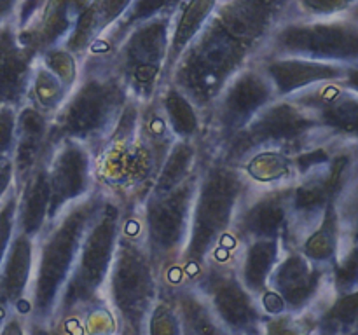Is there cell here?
I'll use <instances>...</instances> for the list:
<instances>
[{"mask_svg": "<svg viewBox=\"0 0 358 335\" xmlns=\"http://www.w3.org/2000/svg\"><path fill=\"white\" fill-rule=\"evenodd\" d=\"M261 68L271 80L276 98H292L303 91L343 80L346 66L292 56H261Z\"/></svg>", "mask_w": 358, "mask_h": 335, "instance_id": "19", "label": "cell"}, {"mask_svg": "<svg viewBox=\"0 0 358 335\" xmlns=\"http://www.w3.org/2000/svg\"><path fill=\"white\" fill-rule=\"evenodd\" d=\"M161 290L177 307L184 335H231L191 283H180L175 286L161 285Z\"/></svg>", "mask_w": 358, "mask_h": 335, "instance_id": "27", "label": "cell"}, {"mask_svg": "<svg viewBox=\"0 0 358 335\" xmlns=\"http://www.w3.org/2000/svg\"><path fill=\"white\" fill-rule=\"evenodd\" d=\"M275 100V87L259 61L241 70L203 112V145L206 154H219L233 136H236L266 105Z\"/></svg>", "mask_w": 358, "mask_h": 335, "instance_id": "12", "label": "cell"}, {"mask_svg": "<svg viewBox=\"0 0 358 335\" xmlns=\"http://www.w3.org/2000/svg\"><path fill=\"white\" fill-rule=\"evenodd\" d=\"M159 295L161 272L143 243L136 209H128L103 288L117 335H145L147 320Z\"/></svg>", "mask_w": 358, "mask_h": 335, "instance_id": "5", "label": "cell"}, {"mask_svg": "<svg viewBox=\"0 0 358 335\" xmlns=\"http://www.w3.org/2000/svg\"><path fill=\"white\" fill-rule=\"evenodd\" d=\"M231 335H262L266 314L241 283L233 258H210L191 279Z\"/></svg>", "mask_w": 358, "mask_h": 335, "instance_id": "14", "label": "cell"}, {"mask_svg": "<svg viewBox=\"0 0 358 335\" xmlns=\"http://www.w3.org/2000/svg\"><path fill=\"white\" fill-rule=\"evenodd\" d=\"M128 209L117 199L110 195L105 198L96 218L84 236L52 321L77 318L90 307L105 302L103 288Z\"/></svg>", "mask_w": 358, "mask_h": 335, "instance_id": "7", "label": "cell"}, {"mask_svg": "<svg viewBox=\"0 0 358 335\" xmlns=\"http://www.w3.org/2000/svg\"><path fill=\"white\" fill-rule=\"evenodd\" d=\"M66 96H69V89L63 86L62 80L37 59L34 75H31L27 103L34 105L37 110H41L42 114L52 119V115L65 103Z\"/></svg>", "mask_w": 358, "mask_h": 335, "instance_id": "33", "label": "cell"}, {"mask_svg": "<svg viewBox=\"0 0 358 335\" xmlns=\"http://www.w3.org/2000/svg\"><path fill=\"white\" fill-rule=\"evenodd\" d=\"M129 101L131 96L108 58L86 56L79 80L52 115V140H73L94 156L112 136Z\"/></svg>", "mask_w": 358, "mask_h": 335, "instance_id": "4", "label": "cell"}, {"mask_svg": "<svg viewBox=\"0 0 358 335\" xmlns=\"http://www.w3.org/2000/svg\"><path fill=\"white\" fill-rule=\"evenodd\" d=\"M343 246V234L339 227L336 202L331 201L322 215L320 222L313 230L303 237L299 243V251L311 262L324 267H331Z\"/></svg>", "mask_w": 358, "mask_h": 335, "instance_id": "32", "label": "cell"}, {"mask_svg": "<svg viewBox=\"0 0 358 335\" xmlns=\"http://www.w3.org/2000/svg\"><path fill=\"white\" fill-rule=\"evenodd\" d=\"M331 290L334 295H348L358 290V243L343 244L329 267Z\"/></svg>", "mask_w": 358, "mask_h": 335, "instance_id": "35", "label": "cell"}, {"mask_svg": "<svg viewBox=\"0 0 358 335\" xmlns=\"http://www.w3.org/2000/svg\"><path fill=\"white\" fill-rule=\"evenodd\" d=\"M171 16L156 17L138 24L121 38L108 58L112 68L128 89L133 101L143 105L156 98L166 82Z\"/></svg>", "mask_w": 358, "mask_h": 335, "instance_id": "10", "label": "cell"}, {"mask_svg": "<svg viewBox=\"0 0 358 335\" xmlns=\"http://www.w3.org/2000/svg\"><path fill=\"white\" fill-rule=\"evenodd\" d=\"M13 313V307L9 306V302H7V299L3 297L2 290H0V330H2V325L6 323L7 316Z\"/></svg>", "mask_w": 358, "mask_h": 335, "instance_id": "46", "label": "cell"}, {"mask_svg": "<svg viewBox=\"0 0 358 335\" xmlns=\"http://www.w3.org/2000/svg\"><path fill=\"white\" fill-rule=\"evenodd\" d=\"M252 239H278L285 248H297L294 236L292 184L250 188L222 246H227V253L236 257L238 248Z\"/></svg>", "mask_w": 358, "mask_h": 335, "instance_id": "15", "label": "cell"}, {"mask_svg": "<svg viewBox=\"0 0 358 335\" xmlns=\"http://www.w3.org/2000/svg\"><path fill=\"white\" fill-rule=\"evenodd\" d=\"M332 297L329 267L311 262L299 248H285L269 276L268 290L259 297V304L266 316L282 313L317 316Z\"/></svg>", "mask_w": 358, "mask_h": 335, "instance_id": "13", "label": "cell"}, {"mask_svg": "<svg viewBox=\"0 0 358 335\" xmlns=\"http://www.w3.org/2000/svg\"><path fill=\"white\" fill-rule=\"evenodd\" d=\"M21 2L23 0H0V27L16 21Z\"/></svg>", "mask_w": 358, "mask_h": 335, "instance_id": "45", "label": "cell"}, {"mask_svg": "<svg viewBox=\"0 0 358 335\" xmlns=\"http://www.w3.org/2000/svg\"><path fill=\"white\" fill-rule=\"evenodd\" d=\"M219 3L220 0H182L180 6L177 7L171 16L170 47H168L166 66H164L166 80L189 44L198 37L199 31L213 16Z\"/></svg>", "mask_w": 358, "mask_h": 335, "instance_id": "26", "label": "cell"}, {"mask_svg": "<svg viewBox=\"0 0 358 335\" xmlns=\"http://www.w3.org/2000/svg\"><path fill=\"white\" fill-rule=\"evenodd\" d=\"M350 16H353V17H355V20H358V7H357V9H355V10H353V13H352V14H350Z\"/></svg>", "mask_w": 358, "mask_h": 335, "instance_id": "48", "label": "cell"}, {"mask_svg": "<svg viewBox=\"0 0 358 335\" xmlns=\"http://www.w3.org/2000/svg\"><path fill=\"white\" fill-rule=\"evenodd\" d=\"M283 246L278 239H252L238 248L234 265L241 283L254 297H261L268 290L269 276L282 257Z\"/></svg>", "mask_w": 358, "mask_h": 335, "instance_id": "25", "label": "cell"}, {"mask_svg": "<svg viewBox=\"0 0 358 335\" xmlns=\"http://www.w3.org/2000/svg\"><path fill=\"white\" fill-rule=\"evenodd\" d=\"M294 17L327 20L350 16L358 7V0H292Z\"/></svg>", "mask_w": 358, "mask_h": 335, "instance_id": "37", "label": "cell"}, {"mask_svg": "<svg viewBox=\"0 0 358 335\" xmlns=\"http://www.w3.org/2000/svg\"><path fill=\"white\" fill-rule=\"evenodd\" d=\"M140 107L129 101L110 138L94 154V181L101 192L129 209L149 195L164 157L138 128Z\"/></svg>", "mask_w": 358, "mask_h": 335, "instance_id": "6", "label": "cell"}, {"mask_svg": "<svg viewBox=\"0 0 358 335\" xmlns=\"http://www.w3.org/2000/svg\"><path fill=\"white\" fill-rule=\"evenodd\" d=\"M206 157V149L199 140H177L161 163L157 177L149 194H164L173 191L199 173Z\"/></svg>", "mask_w": 358, "mask_h": 335, "instance_id": "28", "label": "cell"}, {"mask_svg": "<svg viewBox=\"0 0 358 335\" xmlns=\"http://www.w3.org/2000/svg\"><path fill=\"white\" fill-rule=\"evenodd\" d=\"M289 17H294L292 0H220L168 80L203 114L234 75L261 58Z\"/></svg>", "mask_w": 358, "mask_h": 335, "instance_id": "1", "label": "cell"}, {"mask_svg": "<svg viewBox=\"0 0 358 335\" xmlns=\"http://www.w3.org/2000/svg\"><path fill=\"white\" fill-rule=\"evenodd\" d=\"M156 96L175 138L203 142L205 122L201 110L175 84L166 80Z\"/></svg>", "mask_w": 358, "mask_h": 335, "instance_id": "31", "label": "cell"}, {"mask_svg": "<svg viewBox=\"0 0 358 335\" xmlns=\"http://www.w3.org/2000/svg\"><path fill=\"white\" fill-rule=\"evenodd\" d=\"M292 98L313 112L327 138L358 145V94L341 80L320 84Z\"/></svg>", "mask_w": 358, "mask_h": 335, "instance_id": "17", "label": "cell"}, {"mask_svg": "<svg viewBox=\"0 0 358 335\" xmlns=\"http://www.w3.org/2000/svg\"><path fill=\"white\" fill-rule=\"evenodd\" d=\"M90 0H42L30 20L17 28V37L41 56L48 49L65 44Z\"/></svg>", "mask_w": 358, "mask_h": 335, "instance_id": "18", "label": "cell"}, {"mask_svg": "<svg viewBox=\"0 0 358 335\" xmlns=\"http://www.w3.org/2000/svg\"><path fill=\"white\" fill-rule=\"evenodd\" d=\"M145 335H184V327L177 307L163 290L147 320Z\"/></svg>", "mask_w": 358, "mask_h": 335, "instance_id": "38", "label": "cell"}, {"mask_svg": "<svg viewBox=\"0 0 358 335\" xmlns=\"http://www.w3.org/2000/svg\"><path fill=\"white\" fill-rule=\"evenodd\" d=\"M14 188H16V184H14V166L10 159L0 164V204L6 201V198Z\"/></svg>", "mask_w": 358, "mask_h": 335, "instance_id": "43", "label": "cell"}, {"mask_svg": "<svg viewBox=\"0 0 358 335\" xmlns=\"http://www.w3.org/2000/svg\"><path fill=\"white\" fill-rule=\"evenodd\" d=\"M0 335H27V316L13 311L2 325Z\"/></svg>", "mask_w": 358, "mask_h": 335, "instance_id": "44", "label": "cell"}, {"mask_svg": "<svg viewBox=\"0 0 358 335\" xmlns=\"http://www.w3.org/2000/svg\"><path fill=\"white\" fill-rule=\"evenodd\" d=\"M355 335H358V334H355Z\"/></svg>", "mask_w": 358, "mask_h": 335, "instance_id": "49", "label": "cell"}, {"mask_svg": "<svg viewBox=\"0 0 358 335\" xmlns=\"http://www.w3.org/2000/svg\"><path fill=\"white\" fill-rule=\"evenodd\" d=\"M48 161H42L21 184L16 185V232L37 239L49 222Z\"/></svg>", "mask_w": 358, "mask_h": 335, "instance_id": "23", "label": "cell"}, {"mask_svg": "<svg viewBox=\"0 0 358 335\" xmlns=\"http://www.w3.org/2000/svg\"><path fill=\"white\" fill-rule=\"evenodd\" d=\"M35 241L27 234H14L0 267V290L13 311L27 316L28 293L35 267Z\"/></svg>", "mask_w": 358, "mask_h": 335, "instance_id": "22", "label": "cell"}, {"mask_svg": "<svg viewBox=\"0 0 358 335\" xmlns=\"http://www.w3.org/2000/svg\"><path fill=\"white\" fill-rule=\"evenodd\" d=\"M131 2L133 0H90L63 45L83 61L91 45L121 20Z\"/></svg>", "mask_w": 358, "mask_h": 335, "instance_id": "24", "label": "cell"}, {"mask_svg": "<svg viewBox=\"0 0 358 335\" xmlns=\"http://www.w3.org/2000/svg\"><path fill=\"white\" fill-rule=\"evenodd\" d=\"M254 187H280L296 181L292 152L283 149H264L245 157L236 164Z\"/></svg>", "mask_w": 358, "mask_h": 335, "instance_id": "30", "label": "cell"}, {"mask_svg": "<svg viewBox=\"0 0 358 335\" xmlns=\"http://www.w3.org/2000/svg\"><path fill=\"white\" fill-rule=\"evenodd\" d=\"M317 325L332 335L358 334V290L348 295H334L317 314Z\"/></svg>", "mask_w": 358, "mask_h": 335, "instance_id": "34", "label": "cell"}, {"mask_svg": "<svg viewBox=\"0 0 358 335\" xmlns=\"http://www.w3.org/2000/svg\"><path fill=\"white\" fill-rule=\"evenodd\" d=\"M182 0H133L121 20L90 47L86 56H108L128 31L138 24L163 16H173ZM84 56V58H86Z\"/></svg>", "mask_w": 358, "mask_h": 335, "instance_id": "29", "label": "cell"}, {"mask_svg": "<svg viewBox=\"0 0 358 335\" xmlns=\"http://www.w3.org/2000/svg\"><path fill=\"white\" fill-rule=\"evenodd\" d=\"M317 316L311 313H282L268 316L262 335H313L317 330Z\"/></svg>", "mask_w": 358, "mask_h": 335, "instance_id": "39", "label": "cell"}, {"mask_svg": "<svg viewBox=\"0 0 358 335\" xmlns=\"http://www.w3.org/2000/svg\"><path fill=\"white\" fill-rule=\"evenodd\" d=\"M313 335H332V334H329V332L322 330V328H318V327H317V330H315V334H313Z\"/></svg>", "mask_w": 358, "mask_h": 335, "instance_id": "47", "label": "cell"}, {"mask_svg": "<svg viewBox=\"0 0 358 335\" xmlns=\"http://www.w3.org/2000/svg\"><path fill=\"white\" fill-rule=\"evenodd\" d=\"M331 140L325 136L310 108L294 98H276L266 105L231 142L213 157L240 164L250 154L264 149L297 152L315 143Z\"/></svg>", "mask_w": 358, "mask_h": 335, "instance_id": "8", "label": "cell"}, {"mask_svg": "<svg viewBox=\"0 0 358 335\" xmlns=\"http://www.w3.org/2000/svg\"><path fill=\"white\" fill-rule=\"evenodd\" d=\"M48 178L51 222L70 204L96 191L93 152L73 140H59L49 156Z\"/></svg>", "mask_w": 358, "mask_h": 335, "instance_id": "16", "label": "cell"}, {"mask_svg": "<svg viewBox=\"0 0 358 335\" xmlns=\"http://www.w3.org/2000/svg\"><path fill=\"white\" fill-rule=\"evenodd\" d=\"M198 177L199 173L164 194H149L136 208L143 243L161 279L177 267L187 244Z\"/></svg>", "mask_w": 358, "mask_h": 335, "instance_id": "9", "label": "cell"}, {"mask_svg": "<svg viewBox=\"0 0 358 335\" xmlns=\"http://www.w3.org/2000/svg\"><path fill=\"white\" fill-rule=\"evenodd\" d=\"M51 117L30 103L16 112V145L13 154L14 184H21L42 161L49 159L55 147Z\"/></svg>", "mask_w": 358, "mask_h": 335, "instance_id": "21", "label": "cell"}, {"mask_svg": "<svg viewBox=\"0 0 358 335\" xmlns=\"http://www.w3.org/2000/svg\"><path fill=\"white\" fill-rule=\"evenodd\" d=\"M37 59L20 40L14 21L0 27V107L17 110L27 103Z\"/></svg>", "mask_w": 358, "mask_h": 335, "instance_id": "20", "label": "cell"}, {"mask_svg": "<svg viewBox=\"0 0 358 335\" xmlns=\"http://www.w3.org/2000/svg\"><path fill=\"white\" fill-rule=\"evenodd\" d=\"M16 204L17 195L16 188H14L7 195L6 201L0 204V267H2V262L10 246V241L16 234Z\"/></svg>", "mask_w": 358, "mask_h": 335, "instance_id": "40", "label": "cell"}, {"mask_svg": "<svg viewBox=\"0 0 358 335\" xmlns=\"http://www.w3.org/2000/svg\"><path fill=\"white\" fill-rule=\"evenodd\" d=\"M107 194L96 191L70 204L62 215L48 222L35 241V267L28 293L31 321H52L59 299L70 278L84 236L96 218Z\"/></svg>", "mask_w": 358, "mask_h": 335, "instance_id": "3", "label": "cell"}, {"mask_svg": "<svg viewBox=\"0 0 358 335\" xmlns=\"http://www.w3.org/2000/svg\"><path fill=\"white\" fill-rule=\"evenodd\" d=\"M254 185L243 171L206 154L192 204L191 229L177 267L161 279L163 286L189 283L227 241L236 213Z\"/></svg>", "mask_w": 358, "mask_h": 335, "instance_id": "2", "label": "cell"}, {"mask_svg": "<svg viewBox=\"0 0 358 335\" xmlns=\"http://www.w3.org/2000/svg\"><path fill=\"white\" fill-rule=\"evenodd\" d=\"M27 335H69L56 321H31L27 318Z\"/></svg>", "mask_w": 358, "mask_h": 335, "instance_id": "42", "label": "cell"}, {"mask_svg": "<svg viewBox=\"0 0 358 335\" xmlns=\"http://www.w3.org/2000/svg\"><path fill=\"white\" fill-rule=\"evenodd\" d=\"M16 108L0 107V164L13 159L16 145Z\"/></svg>", "mask_w": 358, "mask_h": 335, "instance_id": "41", "label": "cell"}, {"mask_svg": "<svg viewBox=\"0 0 358 335\" xmlns=\"http://www.w3.org/2000/svg\"><path fill=\"white\" fill-rule=\"evenodd\" d=\"M262 56H292L343 66L358 65V20L353 16L289 17L269 38Z\"/></svg>", "mask_w": 358, "mask_h": 335, "instance_id": "11", "label": "cell"}, {"mask_svg": "<svg viewBox=\"0 0 358 335\" xmlns=\"http://www.w3.org/2000/svg\"><path fill=\"white\" fill-rule=\"evenodd\" d=\"M38 61L62 80L69 93L73 89L80 75V59L72 51H69L65 45H56L42 52Z\"/></svg>", "mask_w": 358, "mask_h": 335, "instance_id": "36", "label": "cell"}]
</instances>
